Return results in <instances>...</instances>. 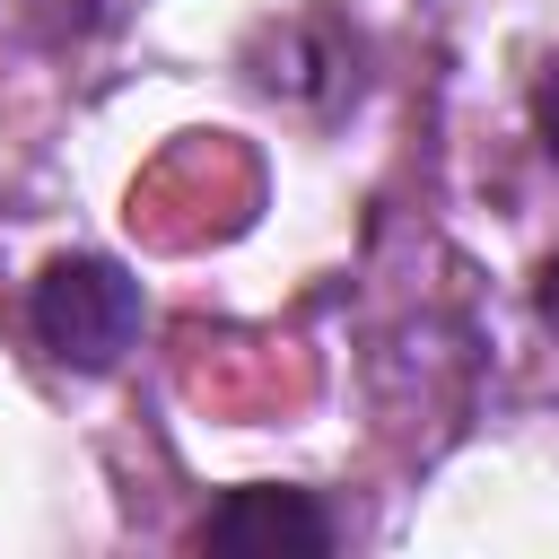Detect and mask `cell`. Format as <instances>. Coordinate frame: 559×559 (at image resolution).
I'll return each mask as SVG.
<instances>
[{"label":"cell","instance_id":"cell-1","mask_svg":"<svg viewBox=\"0 0 559 559\" xmlns=\"http://www.w3.org/2000/svg\"><path fill=\"white\" fill-rule=\"evenodd\" d=\"M26 323H35V341L61 358V367H114L122 349H131V332H140V280L122 271V262H105V253H61V262H44L35 271V288H26Z\"/></svg>","mask_w":559,"mask_h":559},{"label":"cell","instance_id":"cell-2","mask_svg":"<svg viewBox=\"0 0 559 559\" xmlns=\"http://www.w3.org/2000/svg\"><path fill=\"white\" fill-rule=\"evenodd\" d=\"M201 550H332V515L306 489H227L201 515Z\"/></svg>","mask_w":559,"mask_h":559},{"label":"cell","instance_id":"cell-3","mask_svg":"<svg viewBox=\"0 0 559 559\" xmlns=\"http://www.w3.org/2000/svg\"><path fill=\"white\" fill-rule=\"evenodd\" d=\"M533 122H542V148L559 157V61H550V70L533 79Z\"/></svg>","mask_w":559,"mask_h":559},{"label":"cell","instance_id":"cell-4","mask_svg":"<svg viewBox=\"0 0 559 559\" xmlns=\"http://www.w3.org/2000/svg\"><path fill=\"white\" fill-rule=\"evenodd\" d=\"M533 306H542V323H550V332H559V253H550V262H542V280H533Z\"/></svg>","mask_w":559,"mask_h":559}]
</instances>
